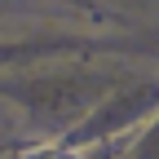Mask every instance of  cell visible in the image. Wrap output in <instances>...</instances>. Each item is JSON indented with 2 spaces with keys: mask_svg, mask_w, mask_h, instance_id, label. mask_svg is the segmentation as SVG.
<instances>
[{
  "mask_svg": "<svg viewBox=\"0 0 159 159\" xmlns=\"http://www.w3.org/2000/svg\"><path fill=\"white\" fill-rule=\"evenodd\" d=\"M53 159H84V150H62V155H53Z\"/></svg>",
  "mask_w": 159,
  "mask_h": 159,
  "instance_id": "obj_1",
  "label": "cell"
}]
</instances>
